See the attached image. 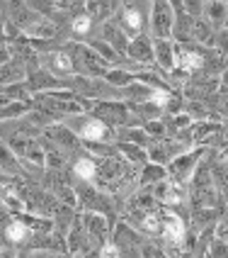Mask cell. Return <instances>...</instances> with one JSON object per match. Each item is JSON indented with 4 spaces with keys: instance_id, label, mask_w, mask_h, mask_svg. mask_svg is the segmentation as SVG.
I'll use <instances>...</instances> for the list:
<instances>
[{
    "instance_id": "16",
    "label": "cell",
    "mask_w": 228,
    "mask_h": 258,
    "mask_svg": "<svg viewBox=\"0 0 228 258\" xmlns=\"http://www.w3.org/2000/svg\"><path fill=\"white\" fill-rule=\"evenodd\" d=\"M68 168L73 173V180H83V183H95L97 175V158L92 154H87L85 149L80 154H75L68 163Z\"/></svg>"
},
{
    "instance_id": "12",
    "label": "cell",
    "mask_w": 228,
    "mask_h": 258,
    "mask_svg": "<svg viewBox=\"0 0 228 258\" xmlns=\"http://www.w3.org/2000/svg\"><path fill=\"white\" fill-rule=\"evenodd\" d=\"M25 83H27V88H29V93H32V95H37V93H49V90H61V88H63L61 78H56L54 73H49L44 66H39V63L27 66Z\"/></svg>"
},
{
    "instance_id": "39",
    "label": "cell",
    "mask_w": 228,
    "mask_h": 258,
    "mask_svg": "<svg viewBox=\"0 0 228 258\" xmlns=\"http://www.w3.org/2000/svg\"><path fill=\"white\" fill-rule=\"evenodd\" d=\"M8 5H10V0H0V20L3 22L8 20Z\"/></svg>"
},
{
    "instance_id": "24",
    "label": "cell",
    "mask_w": 228,
    "mask_h": 258,
    "mask_svg": "<svg viewBox=\"0 0 228 258\" xmlns=\"http://www.w3.org/2000/svg\"><path fill=\"white\" fill-rule=\"evenodd\" d=\"M0 173L5 175H22V163L15 156V151L5 142H0Z\"/></svg>"
},
{
    "instance_id": "26",
    "label": "cell",
    "mask_w": 228,
    "mask_h": 258,
    "mask_svg": "<svg viewBox=\"0 0 228 258\" xmlns=\"http://www.w3.org/2000/svg\"><path fill=\"white\" fill-rule=\"evenodd\" d=\"M211 175H214V185L218 190V195L223 198V202H226V207H228V163L226 161H214Z\"/></svg>"
},
{
    "instance_id": "42",
    "label": "cell",
    "mask_w": 228,
    "mask_h": 258,
    "mask_svg": "<svg viewBox=\"0 0 228 258\" xmlns=\"http://www.w3.org/2000/svg\"><path fill=\"white\" fill-rule=\"evenodd\" d=\"M122 3H129V0H122Z\"/></svg>"
},
{
    "instance_id": "9",
    "label": "cell",
    "mask_w": 228,
    "mask_h": 258,
    "mask_svg": "<svg viewBox=\"0 0 228 258\" xmlns=\"http://www.w3.org/2000/svg\"><path fill=\"white\" fill-rule=\"evenodd\" d=\"M172 22H175V8L170 0H151L148 34L151 37H170Z\"/></svg>"
},
{
    "instance_id": "25",
    "label": "cell",
    "mask_w": 228,
    "mask_h": 258,
    "mask_svg": "<svg viewBox=\"0 0 228 258\" xmlns=\"http://www.w3.org/2000/svg\"><path fill=\"white\" fill-rule=\"evenodd\" d=\"M117 151H119V156L127 158L129 163H134V166H141V163H146V161H148L146 146H139V144L117 142Z\"/></svg>"
},
{
    "instance_id": "1",
    "label": "cell",
    "mask_w": 228,
    "mask_h": 258,
    "mask_svg": "<svg viewBox=\"0 0 228 258\" xmlns=\"http://www.w3.org/2000/svg\"><path fill=\"white\" fill-rule=\"evenodd\" d=\"M66 127L80 142H117V134L109 124H104L100 117H95L92 112H78V115H68L61 119Z\"/></svg>"
},
{
    "instance_id": "20",
    "label": "cell",
    "mask_w": 228,
    "mask_h": 258,
    "mask_svg": "<svg viewBox=\"0 0 228 258\" xmlns=\"http://www.w3.org/2000/svg\"><path fill=\"white\" fill-rule=\"evenodd\" d=\"M226 207H192V212H189V229L201 231L204 227L216 224V219H218V215Z\"/></svg>"
},
{
    "instance_id": "41",
    "label": "cell",
    "mask_w": 228,
    "mask_h": 258,
    "mask_svg": "<svg viewBox=\"0 0 228 258\" xmlns=\"http://www.w3.org/2000/svg\"><path fill=\"white\" fill-rule=\"evenodd\" d=\"M223 29H226V32H228V20H226V25H223Z\"/></svg>"
},
{
    "instance_id": "14",
    "label": "cell",
    "mask_w": 228,
    "mask_h": 258,
    "mask_svg": "<svg viewBox=\"0 0 228 258\" xmlns=\"http://www.w3.org/2000/svg\"><path fill=\"white\" fill-rule=\"evenodd\" d=\"M127 58L134 61L136 66H153V37L148 32L143 34H136L129 39V46H127Z\"/></svg>"
},
{
    "instance_id": "11",
    "label": "cell",
    "mask_w": 228,
    "mask_h": 258,
    "mask_svg": "<svg viewBox=\"0 0 228 258\" xmlns=\"http://www.w3.org/2000/svg\"><path fill=\"white\" fill-rule=\"evenodd\" d=\"M39 66H44L49 73H54L56 78H61V83H63V78H68L73 76V61L68 56V51L63 49V46H58V49H51V51H42L39 54Z\"/></svg>"
},
{
    "instance_id": "34",
    "label": "cell",
    "mask_w": 228,
    "mask_h": 258,
    "mask_svg": "<svg viewBox=\"0 0 228 258\" xmlns=\"http://www.w3.org/2000/svg\"><path fill=\"white\" fill-rule=\"evenodd\" d=\"M211 49H216V54H221V56H228V32L226 29H218L214 34Z\"/></svg>"
},
{
    "instance_id": "18",
    "label": "cell",
    "mask_w": 228,
    "mask_h": 258,
    "mask_svg": "<svg viewBox=\"0 0 228 258\" xmlns=\"http://www.w3.org/2000/svg\"><path fill=\"white\" fill-rule=\"evenodd\" d=\"M194 20L197 17L187 15L182 8L175 10V22H172V34H170L172 42H180V44L192 42L194 39Z\"/></svg>"
},
{
    "instance_id": "6",
    "label": "cell",
    "mask_w": 228,
    "mask_h": 258,
    "mask_svg": "<svg viewBox=\"0 0 228 258\" xmlns=\"http://www.w3.org/2000/svg\"><path fill=\"white\" fill-rule=\"evenodd\" d=\"M90 112L95 117H100L104 124H109L112 129L124 127V124H136L134 115L129 110V102H124L122 98H112V100H95Z\"/></svg>"
},
{
    "instance_id": "37",
    "label": "cell",
    "mask_w": 228,
    "mask_h": 258,
    "mask_svg": "<svg viewBox=\"0 0 228 258\" xmlns=\"http://www.w3.org/2000/svg\"><path fill=\"white\" fill-rule=\"evenodd\" d=\"M216 112H218V119H221V122H226V124H228V98H223V100L218 102Z\"/></svg>"
},
{
    "instance_id": "36",
    "label": "cell",
    "mask_w": 228,
    "mask_h": 258,
    "mask_svg": "<svg viewBox=\"0 0 228 258\" xmlns=\"http://www.w3.org/2000/svg\"><path fill=\"white\" fill-rule=\"evenodd\" d=\"M214 231H216V236L228 239V207L218 215V219H216V224H214Z\"/></svg>"
},
{
    "instance_id": "15",
    "label": "cell",
    "mask_w": 228,
    "mask_h": 258,
    "mask_svg": "<svg viewBox=\"0 0 228 258\" xmlns=\"http://www.w3.org/2000/svg\"><path fill=\"white\" fill-rule=\"evenodd\" d=\"M153 63L165 78L175 69V42L170 37H153Z\"/></svg>"
},
{
    "instance_id": "2",
    "label": "cell",
    "mask_w": 228,
    "mask_h": 258,
    "mask_svg": "<svg viewBox=\"0 0 228 258\" xmlns=\"http://www.w3.org/2000/svg\"><path fill=\"white\" fill-rule=\"evenodd\" d=\"M61 46L68 51V56L73 61V71L78 76H104L109 69V63L90 44L78 42V39H66Z\"/></svg>"
},
{
    "instance_id": "33",
    "label": "cell",
    "mask_w": 228,
    "mask_h": 258,
    "mask_svg": "<svg viewBox=\"0 0 228 258\" xmlns=\"http://www.w3.org/2000/svg\"><path fill=\"white\" fill-rule=\"evenodd\" d=\"M206 256H214V258H228V239L223 236H214L211 244H209V251Z\"/></svg>"
},
{
    "instance_id": "28",
    "label": "cell",
    "mask_w": 228,
    "mask_h": 258,
    "mask_svg": "<svg viewBox=\"0 0 228 258\" xmlns=\"http://www.w3.org/2000/svg\"><path fill=\"white\" fill-rule=\"evenodd\" d=\"M214 34H216V29L211 27L204 17H197V20H194V39H192V42L211 46V44H214Z\"/></svg>"
},
{
    "instance_id": "7",
    "label": "cell",
    "mask_w": 228,
    "mask_h": 258,
    "mask_svg": "<svg viewBox=\"0 0 228 258\" xmlns=\"http://www.w3.org/2000/svg\"><path fill=\"white\" fill-rule=\"evenodd\" d=\"M204 149H206V146H192V149H187V151H182V154H177L175 158H170V161L165 163L168 178H170L172 183L187 185V183L192 180L194 168H197V163H199Z\"/></svg>"
},
{
    "instance_id": "5",
    "label": "cell",
    "mask_w": 228,
    "mask_h": 258,
    "mask_svg": "<svg viewBox=\"0 0 228 258\" xmlns=\"http://www.w3.org/2000/svg\"><path fill=\"white\" fill-rule=\"evenodd\" d=\"M78 212H80V222H83L87 239H90V244H92L95 253H97V248L112 239V227L117 219L102 215V212H92V210H78Z\"/></svg>"
},
{
    "instance_id": "13",
    "label": "cell",
    "mask_w": 228,
    "mask_h": 258,
    "mask_svg": "<svg viewBox=\"0 0 228 258\" xmlns=\"http://www.w3.org/2000/svg\"><path fill=\"white\" fill-rule=\"evenodd\" d=\"M66 251H68V256H95V248H92L85 229H83L80 212L75 215L71 229L66 231Z\"/></svg>"
},
{
    "instance_id": "32",
    "label": "cell",
    "mask_w": 228,
    "mask_h": 258,
    "mask_svg": "<svg viewBox=\"0 0 228 258\" xmlns=\"http://www.w3.org/2000/svg\"><path fill=\"white\" fill-rule=\"evenodd\" d=\"M146 129V134L156 142V139H163V137H168V129H165V122H163V117H158V119H148V122H143L141 124Z\"/></svg>"
},
{
    "instance_id": "8",
    "label": "cell",
    "mask_w": 228,
    "mask_h": 258,
    "mask_svg": "<svg viewBox=\"0 0 228 258\" xmlns=\"http://www.w3.org/2000/svg\"><path fill=\"white\" fill-rule=\"evenodd\" d=\"M109 241L119 248V256H141L143 234L136 227H131L129 222L119 219V217H117V222L112 227V239Z\"/></svg>"
},
{
    "instance_id": "19",
    "label": "cell",
    "mask_w": 228,
    "mask_h": 258,
    "mask_svg": "<svg viewBox=\"0 0 228 258\" xmlns=\"http://www.w3.org/2000/svg\"><path fill=\"white\" fill-rule=\"evenodd\" d=\"M201 17L216 32L223 29V25H226V20H228V0H206L204 3V10H201Z\"/></svg>"
},
{
    "instance_id": "30",
    "label": "cell",
    "mask_w": 228,
    "mask_h": 258,
    "mask_svg": "<svg viewBox=\"0 0 228 258\" xmlns=\"http://www.w3.org/2000/svg\"><path fill=\"white\" fill-rule=\"evenodd\" d=\"M163 122H165V129H168V137H175L180 129L192 124V117L187 112H175V115H163Z\"/></svg>"
},
{
    "instance_id": "31",
    "label": "cell",
    "mask_w": 228,
    "mask_h": 258,
    "mask_svg": "<svg viewBox=\"0 0 228 258\" xmlns=\"http://www.w3.org/2000/svg\"><path fill=\"white\" fill-rule=\"evenodd\" d=\"M3 93L10 98V100H22V102H32V93L25 81H17V83H10V86L3 88Z\"/></svg>"
},
{
    "instance_id": "21",
    "label": "cell",
    "mask_w": 228,
    "mask_h": 258,
    "mask_svg": "<svg viewBox=\"0 0 228 258\" xmlns=\"http://www.w3.org/2000/svg\"><path fill=\"white\" fill-rule=\"evenodd\" d=\"M25 76H27V66H25V61H20V58H10V61H5L3 66H0V90L5 86H10V83H17V81H25Z\"/></svg>"
},
{
    "instance_id": "23",
    "label": "cell",
    "mask_w": 228,
    "mask_h": 258,
    "mask_svg": "<svg viewBox=\"0 0 228 258\" xmlns=\"http://www.w3.org/2000/svg\"><path fill=\"white\" fill-rule=\"evenodd\" d=\"M168 178V168L163 163H153V161H146L139 168V185H156L160 180Z\"/></svg>"
},
{
    "instance_id": "22",
    "label": "cell",
    "mask_w": 228,
    "mask_h": 258,
    "mask_svg": "<svg viewBox=\"0 0 228 258\" xmlns=\"http://www.w3.org/2000/svg\"><path fill=\"white\" fill-rule=\"evenodd\" d=\"M114 134H117V142L139 144V146H148V144L153 142V139L146 134V129H143L141 124H124V127H117Z\"/></svg>"
},
{
    "instance_id": "29",
    "label": "cell",
    "mask_w": 228,
    "mask_h": 258,
    "mask_svg": "<svg viewBox=\"0 0 228 258\" xmlns=\"http://www.w3.org/2000/svg\"><path fill=\"white\" fill-rule=\"evenodd\" d=\"M27 110H29V102L8 100L0 107V119H20V117L27 115Z\"/></svg>"
},
{
    "instance_id": "40",
    "label": "cell",
    "mask_w": 228,
    "mask_h": 258,
    "mask_svg": "<svg viewBox=\"0 0 228 258\" xmlns=\"http://www.w3.org/2000/svg\"><path fill=\"white\" fill-rule=\"evenodd\" d=\"M8 39H5V22L0 20V44H5Z\"/></svg>"
},
{
    "instance_id": "38",
    "label": "cell",
    "mask_w": 228,
    "mask_h": 258,
    "mask_svg": "<svg viewBox=\"0 0 228 258\" xmlns=\"http://www.w3.org/2000/svg\"><path fill=\"white\" fill-rule=\"evenodd\" d=\"M13 58V51H10V44H0V66L5 63V61H10Z\"/></svg>"
},
{
    "instance_id": "27",
    "label": "cell",
    "mask_w": 228,
    "mask_h": 258,
    "mask_svg": "<svg viewBox=\"0 0 228 258\" xmlns=\"http://www.w3.org/2000/svg\"><path fill=\"white\" fill-rule=\"evenodd\" d=\"M134 78H136V73L129 71V69H124V66H109L107 73H104V81H107V83H112L114 88L129 86Z\"/></svg>"
},
{
    "instance_id": "3",
    "label": "cell",
    "mask_w": 228,
    "mask_h": 258,
    "mask_svg": "<svg viewBox=\"0 0 228 258\" xmlns=\"http://www.w3.org/2000/svg\"><path fill=\"white\" fill-rule=\"evenodd\" d=\"M73 190H75L78 210H92V212H102V215L117 219V202L107 190L97 187L95 183H83V180H75Z\"/></svg>"
},
{
    "instance_id": "17",
    "label": "cell",
    "mask_w": 228,
    "mask_h": 258,
    "mask_svg": "<svg viewBox=\"0 0 228 258\" xmlns=\"http://www.w3.org/2000/svg\"><path fill=\"white\" fill-rule=\"evenodd\" d=\"M122 8V0H83V10H85L97 25L109 20L114 15L119 13Z\"/></svg>"
},
{
    "instance_id": "35",
    "label": "cell",
    "mask_w": 228,
    "mask_h": 258,
    "mask_svg": "<svg viewBox=\"0 0 228 258\" xmlns=\"http://www.w3.org/2000/svg\"><path fill=\"white\" fill-rule=\"evenodd\" d=\"M182 10L192 17H201V10H204V0H182Z\"/></svg>"
},
{
    "instance_id": "4",
    "label": "cell",
    "mask_w": 228,
    "mask_h": 258,
    "mask_svg": "<svg viewBox=\"0 0 228 258\" xmlns=\"http://www.w3.org/2000/svg\"><path fill=\"white\" fill-rule=\"evenodd\" d=\"M148 15H151V0H129V3H122L114 20L131 39L136 34L148 32Z\"/></svg>"
},
{
    "instance_id": "10",
    "label": "cell",
    "mask_w": 228,
    "mask_h": 258,
    "mask_svg": "<svg viewBox=\"0 0 228 258\" xmlns=\"http://www.w3.org/2000/svg\"><path fill=\"white\" fill-rule=\"evenodd\" d=\"M42 134L51 144H56L58 149L68 156V163H71V158L75 156V154H80V151L85 149V146H83V142H80V139H78V137H75L71 129L63 124V122H51L49 127L42 129Z\"/></svg>"
}]
</instances>
